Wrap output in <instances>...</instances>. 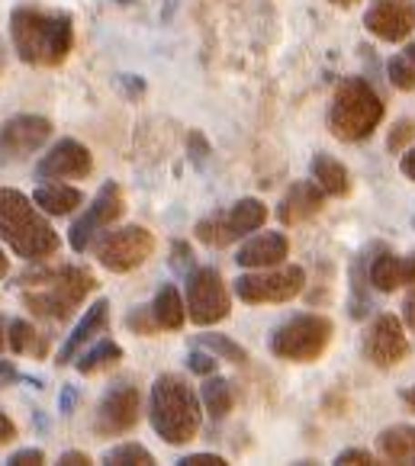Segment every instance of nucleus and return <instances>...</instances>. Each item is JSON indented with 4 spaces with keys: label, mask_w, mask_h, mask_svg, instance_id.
Returning <instances> with one entry per match:
<instances>
[{
    "label": "nucleus",
    "mask_w": 415,
    "mask_h": 466,
    "mask_svg": "<svg viewBox=\"0 0 415 466\" xmlns=\"http://www.w3.org/2000/svg\"><path fill=\"white\" fill-rule=\"evenodd\" d=\"M10 39L16 56L35 68H56L71 56L75 26L68 14H49L39 7H16L10 16Z\"/></svg>",
    "instance_id": "obj_1"
},
{
    "label": "nucleus",
    "mask_w": 415,
    "mask_h": 466,
    "mask_svg": "<svg viewBox=\"0 0 415 466\" xmlns=\"http://www.w3.org/2000/svg\"><path fill=\"white\" fill-rule=\"evenodd\" d=\"M0 235L14 248V254L26 261H49L62 248L49 219L35 209L26 193L14 187H0Z\"/></svg>",
    "instance_id": "obj_2"
},
{
    "label": "nucleus",
    "mask_w": 415,
    "mask_h": 466,
    "mask_svg": "<svg viewBox=\"0 0 415 466\" xmlns=\"http://www.w3.org/2000/svg\"><path fill=\"white\" fill-rule=\"evenodd\" d=\"M148 419L165 444H190L203 425V411L197 392L187 380L177 373H161L152 386V402H148Z\"/></svg>",
    "instance_id": "obj_3"
},
{
    "label": "nucleus",
    "mask_w": 415,
    "mask_h": 466,
    "mask_svg": "<svg viewBox=\"0 0 415 466\" xmlns=\"http://www.w3.org/2000/svg\"><path fill=\"white\" fill-rule=\"evenodd\" d=\"M20 283L39 287V289H26V293H23V306H26L33 316L52 319V322L71 319L75 316V309L97 289L94 274L84 268H62V270H42V274H26Z\"/></svg>",
    "instance_id": "obj_4"
},
{
    "label": "nucleus",
    "mask_w": 415,
    "mask_h": 466,
    "mask_svg": "<svg viewBox=\"0 0 415 466\" xmlns=\"http://www.w3.org/2000/svg\"><path fill=\"white\" fill-rule=\"evenodd\" d=\"M383 123V100L367 77H341L329 110V132L341 142H364Z\"/></svg>",
    "instance_id": "obj_5"
},
{
    "label": "nucleus",
    "mask_w": 415,
    "mask_h": 466,
    "mask_svg": "<svg viewBox=\"0 0 415 466\" xmlns=\"http://www.w3.org/2000/svg\"><path fill=\"white\" fill-rule=\"evenodd\" d=\"M332 322L326 316H297L270 335V350L293 364H312L332 341Z\"/></svg>",
    "instance_id": "obj_6"
},
{
    "label": "nucleus",
    "mask_w": 415,
    "mask_h": 466,
    "mask_svg": "<svg viewBox=\"0 0 415 466\" xmlns=\"http://www.w3.org/2000/svg\"><path fill=\"white\" fill-rule=\"evenodd\" d=\"M155 251V235L142 226H126L110 232L106 228L104 238L97 241V261L104 264L110 274H129V270L142 268Z\"/></svg>",
    "instance_id": "obj_7"
},
{
    "label": "nucleus",
    "mask_w": 415,
    "mask_h": 466,
    "mask_svg": "<svg viewBox=\"0 0 415 466\" xmlns=\"http://www.w3.org/2000/svg\"><path fill=\"white\" fill-rule=\"evenodd\" d=\"M306 270L290 264V268H261L258 274H242L236 280V293L248 306H264V302H290L303 293Z\"/></svg>",
    "instance_id": "obj_8"
},
{
    "label": "nucleus",
    "mask_w": 415,
    "mask_h": 466,
    "mask_svg": "<svg viewBox=\"0 0 415 466\" xmlns=\"http://www.w3.org/2000/svg\"><path fill=\"white\" fill-rule=\"evenodd\" d=\"M232 312V299L222 283V274L216 268H200L190 274L187 280V316L194 325L209 329V325L222 322Z\"/></svg>",
    "instance_id": "obj_9"
},
{
    "label": "nucleus",
    "mask_w": 415,
    "mask_h": 466,
    "mask_svg": "<svg viewBox=\"0 0 415 466\" xmlns=\"http://www.w3.org/2000/svg\"><path fill=\"white\" fill-rule=\"evenodd\" d=\"M126 213V199H123V190H119V184H104L97 190V197H94V203L84 209L81 219L71 226V248H75L77 254L87 251L90 245H94V238L97 235H104L106 228L113 226V222L119 219V216Z\"/></svg>",
    "instance_id": "obj_10"
},
{
    "label": "nucleus",
    "mask_w": 415,
    "mask_h": 466,
    "mask_svg": "<svg viewBox=\"0 0 415 466\" xmlns=\"http://www.w3.org/2000/svg\"><path fill=\"white\" fill-rule=\"evenodd\" d=\"M142 415V399L132 383H116L97 405V419H94V431L100 438H116L138 425Z\"/></svg>",
    "instance_id": "obj_11"
},
{
    "label": "nucleus",
    "mask_w": 415,
    "mask_h": 466,
    "mask_svg": "<svg viewBox=\"0 0 415 466\" xmlns=\"http://www.w3.org/2000/svg\"><path fill=\"white\" fill-rule=\"evenodd\" d=\"M409 338L406 331H402V322L396 316H390V312H383V316L374 319V325H370V331H367L364 338V357L370 360V364L377 367V370H393V367H400L402 360L409 357Z\"/></svg>",
    "instance_id": "obj_12"
},
{
    "label": "nucleus",
    "mask_w": 415,
    "mask_h": 466,
    "mask_svg": "<svg viewBox=\"0 0 415 466\" xmlns=\"http://www.w3.org/2000/svg\"><path fill=\"white\" fill-rule=\"evenodd\" d=\"M52 138V123L46 116H14L0 129V161H23Z\"/></svg>",
    "instance_id": "obj_13"
},
{
    "label": "nucleus",
    "mask_w": 415,
    "mask_h": 466,
    "mask_svg": "<svg viewBox=\"0 0 415 466\" xmlns=\"http://www.w3.org/2000/svg\"><path fill=\"white\" fill-rule=\"evenodd\" d=\"M94 171V158H90L87 145L75 142V138H62L46 158L35 165V177L39 180H81Z\"/></svg>",
    "instance_id": "obj_14"
},
{
    "label": "nucleus",
    "mask_w": 415,
    "mask_h": 466,
    "mask_svg": "<svg viewBox=\"0 0 415 466\" xmlns=\"http://www.w3.org/2000/svg\"><path fill=\"white\" fill-rule=\"evenodd\" d=\"M364 26L383 42H402L415 29L412 0H374L367 7Z\"/></svg>",
    "instance_id": "obj_15"
},
{
    "label": "nucleus",
    "mask_w": 415,
    "mask_h": 466,
    "mask_svg": "<svg viewBox=\"0 0 415 466\" xmlns=\"http://www.w3.org/2000/svg\"><path fill=\"white\" fill-rule=\"evenodd\" d=\"M322 203H326V190L316 180H297L277 206V219L284 226H299V222H309L312 216L322 213Z\"/></svg>",
    "instance_id": "obj_16"
},
{
    "label": "nucleus",
    "mask_w": 415,
    "mask_h": 466,
    "mask_svg": "<svg viewBox=\"0 0 415 466\" xmlns=\"http://www.w3.org/2000/svg\"><path fill=\"white\" fill-rule=\"evenodd\" d=\"M290 254V241H287L284 232H264L255 235L251 241H245L238 248V268H248V270H261V268H277V264H284V258Z\"/></svg>",
    "instance_id": "obj_17"
},
{
    "label": "nucleus",
    "mask_w": 415,
    "mask_h": 466,
    "mask_svg": "<svg viewBox=\"0 0 415 466\" xmlns=\"http://www.w3.org/2000/svg\"><path fill=\"white\" fill-rule=\"evenodd\" d=\"M106 319H110V302H106V299H97L94 306L87 309V312H84V319L77 322V329L68 335L65 348L58 350V364H71L77 350H81L84 344L90 341V338H97L100 331L106 329Z\"/></svg>",
    "instance_id": "obj_18"
},
{
    "label": "nucleus",
    "mask_w": 415,
    "mask_h": 466,
    "mask_svg": "<svg viewBox=\"0 0 415 466\" xmlns=\"http://www.w3.org/2000/svg\"><path fill=\"white\" fill-rule=\"evenodd\" d=\"M33 203L39 206L46 216H68L84 203V193L77 190V187L52 180V184H42L39 190L33 193Z\"/></svg>",
    "instance_id": "obj_19"
},
{
    "label": "nucleus",
    "mask_w": 415,
    "mask_h": 466,
    "mask_svg": "<svg viewBox=\"0 0 415 466\" xmlns=\"http://www.w3.org/2000/svg\"><path fill=\"white\" fill-rule=\"evenodd\" d=\"M377 451L390 463H415V428L412 425H393L380 431Z\"/></svg>",
    "instance_id": "obj_20"
},
{
    "label": "nucleus",
    "mask_w": 415,
    "mask_h": 466,
    "mask_svg": "<svg viewBox=\"0 0 415 466\" xmlns=\"http://www.w3.org/2000/svg\"><path fill=\"white\" fill-rule=\"evenodd\" d=\"M309 167H312V180H316L329 197H345V193L351 190L345 165H341L339 158H332V155H326V151H319Z\"/></svg>",
    "instance_id": "obj_21"
},
{
    "label": "nucleus",
    "mask_w": 415,
    "mask_h": 466,
    "mask_svg": "<svg viewBox=\"0 0 415 466\" xmlns=\"http://www.w3.org/2000/svg\"><path fill=\"white\" fill-rule=\"evenodd\" d=\"M152 312H155V319H158L161 329H167V331L184 329L187 306H184V299H180V293H177V287H174V283H165V287L155 293Z\"/></svg>",
    "instance_id": "obj_22"
},
{
    "label": "nucleus",
    "mask_w": 415,
    "mask_h": 466,
    "mask_svg": "<svg viewBox=\"0 0 415 466\" xmlns=\"http://www.w3.org/2000/svg\"><path fill=\"white\" fill-rule=\"evenodd\" d=\"M264 219H268V209H264V203H261V199H255V197L238 199V203L228 209V222H232L236 235L258 232V228L264 226Z\"/></svg>",
    "instance_id": "obj_23"
},
{
    "label": "nucleus",
    "mask_w": 415,
    "mask_h": 466,
    "mask_svg": "<svg viewBox=\"0 0 415 466\" xmlns=\"http://www.w3.org/2000/svg\"><path fill=\"white\" fill-rule=\"evenodd\" d=\"M203 405H207V411L213 419H226L228 411H232V405H236V390H232V383L213 373V377L203 383Z\"/></svg>",
    "instance_id": "obj_24"
},
{
    "label": "nucleus",
    "mask_w": 415,
    "mask_h": 466,
    "mask_svg": "<svg viewBox=\"0 0 415 466\" xmlns=\"http://www.w3.org/2000/svg\"><path fill=\"white\" fill-rule=\"evenodd\" d=\"M194 232H197V238H200L203 245H209V248H226V245H232V241L238 238L236 228H232V222H228V213L207 216V219L197 222Z\"/></svg>",
    "instance_id": "obj_25"
},
{
    "label": "nucleus",
    "mask_w": 415,
    "mask_h": 466,
    "mask_svg": "<svg viewBox=\"0 0 415 466\" xmlns=\"http://www.w3.org/2000/svg\"><path fill=\"white\" fill-rule=\"evenodd\" d=\"M119 360H123V348H119L116 341H100L97 348H90L87 354L77 360V370L90 377V373L110 370V367H116Z\"/></svg>",
    "instance_id": "obj_26"
},
{
    "label": "nucleus",
    "mask_w": 415,
    "mask_h": 466,
    "mask_svg": "<svg viewBox=\"0 0 415 466\" xmlns=\"http://www.w3.org/2000/svg\"><path fill=\"white\" fill-rule=\"evenodd\" d=\"M370 283H374L380 293H393L400 289V254L393 251H380L374 264H370Z\"/></svg>",
    "instance_id": "obj_27"
},
{
    "label": "nucleus",
    "mask_w": 415,
    "mask_h": 466,
    "mask_svg": "<svg viewBox=\"0 0 415 466\" xmlns=\"http://www.w3.org/2000/svg\"><path fill=\"white\" fill-rule=\"evenodd\" d=\"M7 344L14 354H42V350H46V341H39V331H35L29 322H23V319L10 322Z\"/></svg>",
    "instance_id": "obj_28"
},
{
    "label": "nucleus",
    "mask_w": 415,
    "mask_h": 466,
    "mask_svg": "<svg viewBox=\"0 0 415 466\" xmlns=\"http://www.w3.org/2000/svg\"><path fill=\"white\" fill-rule=\"evenodd\" d=\"M104 463H110V466H152L155 457L142 444H123V447L106 451Z\"/></svg>",
    "instance_id": "obj_29"
},
{
    "label": "nucleus",
    "mask_w": 415,
    "mask_h": 466,
    "mask_svg": "<svg viewBox=\"0 0 415 466\" xmlns=\"http://www.w3.org/2000/svg\"><path fill=\"white\" fill-rule=\"evenodd\" d=\"M200 344L213 350V354H219L222 360H232V364H245V360H248V350L238 348V344L226 335H203Z\"/></svg>",
    "instance_id": "obj_30"
},
{
    "label": "nucleus",
    "mask_w": 415,
    "mask_h": 466,
    "mask_svg": "<svg viewBox=\"0 0 415 466\" xmlns=\"http://www.w3.org/2000/svg\"><path fill=\"white\" fill-rule=\"evenodd\" d=\"M387 75H390V84H393L396 90H415V65L409 62L406 56L390 58Z\"/></svg>",
    "instance_id": "obj_31"
},
{
    "label": "nucleus",
    "mask_w": 415,
    "mask_h": 466,
    "mask_svg": "<svg viewBox=\"0 0 415 466\" xmlns=\"http://www.w3.org/2000/svg\"><path fill=\"white\" fill-rule=\"evenodd\" d=\"M126 325H129L136 335H146V338H152L155 331L161 329L158 319H155V312H152V306H138L136 312H129V316H126Z\"/></svg>",
    "instance_id": "obj_32"
},
{
    "label": "nucleus",
    "mask_w": 415,
    "mask_h": 466,
    "mask_svg": "<svg viewBox=\"0 0 415 466\" xmlns=\"http://www.w3.org/2000/svg\"><path fill=\"white\" fill-rule=\"evenodd\" d=\"M409 142H415V119H400V123H393L387 148L393 151V155H400V151H406Z\"/></svg>",
    "instance_id": "obj_33"
},
{
    "label": "nucleus",
    "mask_w": 415,
    "mask_h": 466,
    "mask_svg": "<svg viewBox=\"0 0 415 466\" xmlns=\"http://www.w3.org/2000/svg\"><path fill=\"white\" fill-rule=\"evenodd\" d=\"M187 367L194 373H200V377H213L216 373V367H219V357L209 350V354H203V350H197V354H190L187 357Z\"/></svg>",
    "instance_id": "obj_34"
},
{
    "label": "nucleus",
    "mask_w": 415,
    "mask_h": 466,
    "mask_svg": "<svg viewBox=\"0 0 415 466\" xmlns=\"http://www.w3.org/2000/svg\"><path fill=\"white\" fill-rule=\"evenodd\" d=\"M39 463H46V453L39 447H29V451H20L10 457V466H39Z\"/></svg>",
    "instance_id": "obj_35"
},
{
    "label": "nucleus",
    "mask_w": 415,
    "mask_h": 466,
    "mask_svg": "<svg viewBox=\"0 0 415 466\" xmlns=\"http://www.w3.org/2000/svg\"><path fill=\"white\" fill-rule=\"evenodd\" d=\"M171 264H174V270H180V274H184V270L194 268V251H190L184 241H177V245H174V261Z\"/></svg>",
    "instance_id": "obj_36"
},
{
    "label": "nucleus",
    "mask_w": 415,
    "mask_h": 466,
    "mask_svg": "<svg viewBox=\"0 0 415 466\" xmlns=\"http://www.w3.org/2000/svg\"><path fill=\"white\" fill-rule=\"evenodd\" d=\"M180 466H228V463L219 453H194V457L180 460Z\"/></svg>",
    "instance_id": "obj_37"
},
{
    "label": "nucleus",
    "mask_w": 415,
    "mask_h": 466,
    "mask_svg": "<svg viewBox=\"0 0 415 466\" xmlns=\"http://www.w3.org/2000/svg\"><path fill=\"white\" fill-rule=\"evenodd\" d=\"M400 283H402V287H406V283H412V287H415V254L400 258Z\"/></svg>",
    "instance_id": "obj_38"
},
{
    "label": "nucleus",
    "mask_w": 415,
    "mask_h": 466,
    "mask_svg": "<svg viewBox=\"0 0 415 466\" xmlns=\"http://www.w3.org/2000/svg\"><path fill=\"white\" fill-rule=\"evenodd\" d=\"M14 441H16V425L4 415V411H0V447L14 444Z\"/></svg>",
    "instance_id": "obj_39"
},
{
    "label": "nucleus",
    "mask_w": 415,
    "mask_h": 466,
    "mask_svg": "<svg viewBox=\"0 0 415 466\" xmlns=\"http://www.w3.org/2000/svg\"><path fill=\"white\" fill-rule=\"evenodd\" d=\"M335 463H374V457L367 451H341L339 457H335Z\"/></svg>",
    "instance_id": "obj_40"
},
{
    "label": "nucleus",
    "mask_w": 415,
    "mask_h": 466,
    "mask_svg": "<svg viewBox=\"0 0 415 466\" xmlns=\"http://www.w3.org/2000/svg\"><path fill=\"white\" fill-rule=\"evenodd\" d=\"M402 319H406V325L415 331V287L409 289V296H406V302H402Z\"/></svg>",
    "instance_id": "obj_41"
},
{
    "label": "nucleus",
    "mask_w": 415,
    "mask_h": 466,
    "mask_svg": "<svg viewBox=\"0 0 415 466\" xmlns=\"http://www.w3.org/2000/svg\"><path fill=\"white\" fill-rule=\"evenodd\" d=\"M16 380H20L16 367L7 364V360H0V390H4V386H10V383H16Z\"/></svg>",
    "instance_id": "obj_42"
},
{
    "label": "nucleus",
    "mask_w": 415,
    "mask_h": 466,
    "mask_svg": "<svg viewBox=\"0 0 415 466\" xmlns=\"http://www.w3.org/2000/svg\"><path fill=\"white\" fill-rule=\"evenodd\" d=\"M62 466H87L90 463V457L87 453H81V451H68V453H62V460H58Z\"/></svg>",
    "instance_id": "obj_43"
},
{
    "label": "nucleus",
    "mask_w": 415,
    "mask_h": 466,
    "mask_svg": "<svg viewBox=\"0 0 415 466\" xmlns=\"http://www.w3.org/2000/svg\"><path fill=\"white\" fill-rule=\"evenodd\" d=\"M190 145H194V161L203 165V158H207V142H203L200 132H190Z\"/></svg>",
    "instance_id": "obj_44"
},
{
    "label": "nucleus",
    "mask_w": 415,
    "mask_h": 466,
    "mask_svg": "<svg viewBox=\"0 0 415 466\" xmlns=\"http://www.w3.org/2000/svg\"><path fill=\"white\" fill-rule=\"evenodd\" d=\"M400 171L406 174V177L415 184V148H412V151H406V155H402V161H400Z\"/></svg>",
    "instance_id": "obj_45"
},
{
    "label": "nucleus",
    "mask_w": 415,
    "mask_h": 466,
    "mask_svg": "<svg viewBox=\"0 0 415 466\" xmlns=\"http://www.w3.org/2000/svg\"><path fill=\"white\" fill-rule=\"evenodd\" d=\"M402 402H406V405H409V409H412V411H415V386H409V390H406V392H402Z\"/></svg>",
    "instance_id": "obj_46"
},
{
    "label": "nucleus",
    "mask_w": 415,
    "mask_h": 466,
    "mask_svg": "<svg viewBox=\"0 0 415 466\" xmlns=\"http://www.w3.org/2000/svg\"><path fill=\"white\" fill-rule=\"evenodd\" d=\"M7 270H10V261H7V254L0 251V277H7Z\"/></svg>",
    "instance_id": "obj_47"
},
{
    "label": "nucleus",
    "mask_w": 415,
    "mask_h": 466,
    "mask_svg": "<svg viewBox=\"0 0 415 466\" xmlns=\"http://www.w3.org/2000/svg\"><path fill=\"white\" fill-rule=\"evenodd\" d=\"M71 405H75V392H65V415H68V411H71Z\"/></svg>",
    "instance_id": "obj_48"
},
{
    "label": "nucleus",
    "mask_w": 415,
    "mask_h": 466,
    "mask_svg": "<svg viewBox=\"0 0 415 466\" xmlns=\"http://www.w3.org/2000/svg\"><path fill=\"white\" fill-rule=\"evenodd\" d=\"M402 56H406V58H409V62H412V65H415V42H409V46H406V52H402Z\"/></svg>",
    "instance_id": "obj_49"
},
{
    "label": "nucleus",
    "mask_w": 415,
    "mask_h": 466,
    "mask_svg": "<svg viewBox=\"0 0 415 466\" xmlns=\"http://www.w3.org/2000/svg\"><path fill=\"white\" fill-rule=\"evenodd\" d=\"M335 7H354V4H358V0H332Z\"/></svg>",
    "instance_id": "obj_50"
},
{
    "label": "nucleus",
    "mask_w": 415,
    "mask_h": 466,
    "mask_svg": "<svg viewBox=\"0 0 415 466\" xmlns=\"http://www.w3.org/2000/svg\"><path fill=\"white\" fill-rule=\"evenodd\" d=\"M7 348V331H4V325H0V350Z\"/></svg>",
    "instance_id": "obj_51"
},
{
    "label": "nucleus",
    "mask_w": 415,
    "mask_h": 466,
    "mask_svg": "<svg viewBox=\"0 0 415 466\" xmlns=\"http://www.w3.org/2000/svg\"><path fill=\"white\" fill-rule=\"evenodd\" d=\"M412 226H415V219H412Z\"/></svg>",
    "instance_id": "obj_52"
}]
</instances>
